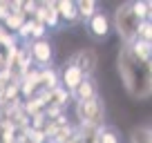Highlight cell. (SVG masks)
<instances>
[{
    "instance_id": "1",
    "label": "cell",
    "mask_w": 152,
    "mask_h": 143,
    "mask_svg": "<svg viewBox=\"0 0 152 143\" xmlns=\"http://www.w3.org/2000/svg\"><path fill=\"white\" fill-rule=\"evenodd\" d=\"M116 69H119L121 83L125 92L132 98H148L152 94V74L150 63H141L130 54L125 45H121L119 56H116Z\"/></svg>"
},
{
    "instance_id": "2",
    "label": "cell",
    "mask_w": 152,
    "mask_h": 143,
    "mask_svg": "<svg viewBox=\"0 0 152 143\" xmlns=\"http://www.w3.org/2000/svg\"><path fill=\"white\" fill-rule=\"evenodd\" d=\"M74 114H76V121L78 125L83 128H103L107 125V116H105V103L101 96L96 98H90V101H74Z\"/></svg>"
},
{
    "instance_id": "3",
    "label": "cell",
    "mask_w": 152,
    "mask_h": 143,
    "mask_svg": "<svg viewBox=\"0 0 152 143\" xmlns=\"http://www.w3.org/2000/svg\"><path fill=\"white\" fill-rule=\"evenodd\" d=\"M110 20H112V27L116 29V34L121 36L123 45L132 43L137 38V25L141 20H137V16L132 14V2H121Z\"/></svg>"
},
{
    "instance_id": "4",
    "label": "cell",
    "mask_w": 152,
    "mask_h": 143,
    "mask_svg": "<svg viewBox=\"0 0 152 143\" xmlns=\"http://www.w3.org/2000/svg\"><path fill=\"white\" fill-rule=\"evenodd\" d=\"M25 47H27L29 56H31L34 65H36L38 69L52 67V63H54V45H52V40H49V38L29 40V43H25Z\"/></svg>"
},
{
    "instance_id": "5",
    "label": "cell",
    "mask_w": 152,
    "mask_h": 143,
    "mask_svg": "<svg viewBox=\"0 0 152 143\" xmlns=\"http://www.w3.org/2000/svg\"><path fill=\"white\" fill-rule=\"evenodd\" d=\"M65 63L74 65L76 69L81 72L83 76H94L96 67H99V52L94 47H83V49H76Z\"/></svg>"
},
{
    "instance_id": "6",
    "label": "cell",
    "mask_w": 152,
    "mask_h": 143,
    "mask_svg": "<svg viewBox=\"0 0 152 143\" xmlns=\"http://www.w3.org/2000/svg\"><path fill=\"white\" fill-rule=\"evenodd\" d=\"M85 29H87V34H90L92 38L103 40V38H107L110 31H112V20H110V16L105 14V11L99 9L90 20H85Z\"/></svg>"
},
{
    "instance_id": "7",
    "label": "cell",
    "mask_w": 152,
    "mask_h": 143,
    "mask_svg": "<svg viewBox=\"0 0 152 143\" xmlns=\"http://www.w3.org/2000/svg\"><path fill=\"white\" fill-rule=\"evenodd\" d=\"M34 20L43 23L47 29H58V27H61V18H58V11H56V2H52V0L38 2L36 14H34Z\"/></svg>"
},
{
    "instance_id": "8",
    "label": "cell",
    "mask_w": 152,
    "mask_h": 143,
    "mask_svg": "<svg viewBox=\"0 0 152 143\" xmlns=\"http://www.w3.org/2000/svg\"><path fill=\"white\" fill-rule=\"evenodd\" d=\"M58 78H61V87H63V90H67V92L72 94V92L78 87V83H81L85 76H83V74L76 69L74 65L65 63V65H63V69H58Z\"/></svg>"
},
{
    "instance_id": "9",
    "label": "cell",
    "mask_w": 152,
    "mask_h": 143,
    "mask_svg": "<svg viewBox=\"0 0 152 143\" xmlns=\"http://www.w3.org/2000/svg\"><path fill=\"white\" fill-rule=\"evenodd\" d=\"M96 96H99V85H96L94 76H85L78 83V87L72 92L74 101H90V98H96Z\"/></svg>"
},
{
    "instance_id": "10",
    "label": "cell",
    "mask_w": 152,
    "mask_h": 143,
    "mask_svg": "<svg viewBox=\"0 0 152 143\" xmlns=\"http://www.w3.org/2000/svg\"><path fill=\"white\" fill-rule=\"evenodd\" d=\"M56 11H58V18L61 23L67 25H78V11H76V2L74 0H58L56 2Z\"/></svg>"
},
{
    "instance_id": "11",
    "label": "cell",
    "mask_w": 152,
    "mask_h": 143,
    "mask_svg": "<svg viewBox=\"0 0 152 143\" xmlns=\"http://www.w3.org/2000/svg\"><path fill=\"white\" fill-rule=\"evenodd\" d=\"M125 47L130 49V54H132L137 61L150 63V56H152V43H148V40H141V38H134L132 43H128Z\"/></svg>"
},
{
    "instance_id": "12",
    "label": "cell",
    "mask_w": 152,
    "mask_h": 143,
    "mask_svg": "<svg viewBox=\"0 0 152 143\" xmlns=\"http://www.w3.org/2000/svg\"><path fill=\"white\" fill-rule=\"evenodd\" d=\"M99 9L101 7H99L96 0H78V2H76V11H78V20H81V23L83 20H90Z\"/></svg>"
},
{
    "instance_id": "13",
    "label": "cell",
    "mask_w": 152,
    "mask_h": 143,
    "mask_svg": "<svg viewBox=\"0 0 152 143\" xmlns=\"http://www.w3.org/2000/svg\"><path fill=\"white\" fill-rule=\"evenodd\" d=\"M130 143H152V130L150 125H137L130 132Z\"/></svg>"
},
{
    "instance_id": "14",
    "label": "cell",
    "mask_w": 152,
    "mask_h": 143,
    "mask_svg": "<svg viewBox=\"0 0 152 143\" xmlns=\"http://www.w3.org/2000/svg\"><path fill=\"white\" fill-rule=\"evenodd\" d=\"M96 143H121V136L112 125H103L96 132Z\"/></svg>"
},
{
    "instance_id": "15",
    "label": "cell",
    "mask_w": 152,
    "mask_h": 143,
    "mask_svg": "<svg viewBox=\"0 0 152 143\" xmlns=\"http://www.w3.org/2000/svg\"><path fill=\"white\" fill-rule=\"evenodd\" d=\"M25 20H27V18H25L23 14H11V11H9V16H7L0 25H2L9 34H14V36H16V34H18V29L25 25Z\"/></svg>"
},
{
    "instance_id": "16",
    "label": "cell",
    "mask_w": 152,
    "mask_h": 143,
    "mask_svg": "<svg viewBox=\"0 0 152 143\" xmlns=\"http://www.w3.org/2000/svg\"><path fill=\"white\" fill-rule=\"evenodd\" d=\"M132 14L137 16V20H150V14H152L150 0H134L132 2Z\"/></svg>"
},
{
    "instance_id": "17",
    "label": "cell",
    "mask_w": 152,
    "mask_h": 143,
    "mask_svg": "<svg viewBox=\"0 0 152 143\" xmlns=\"http://www.w3.org/2000/svg\"><path fill=\"white\" fill-rule=\"evenodd\" d=\"M137 38L152 43V20H141L137 25Z\"/></svg>"
},
{
    "instance_id": "18",
    "label": "cell",
    "mask_w": 152,
    "mask_h": 143,
    "mask_svg": "<svg viewBox=\"0 0 152 143\" xmlns=\"http://www.w3.org/2000/svg\"><path fill=\"white\" fill-rule=\"evenodd\" d=\"M40 38H47V27L43 23L34 20V31H31V40H40Z\"/></svg>"
},
{
    "instance_id": "19",
    "label": "cell",
    "mask_w": 152,
    "mask_h": 143,
    "mask_svg": "<svg viewBox=\"0 0 152 143\" xmlns=\"http://www.w3.org/2000/svg\"><path fill=\"white\" fill-rule=\"evenodd\" d=\"M7 67V58H5V52L0 49V69H5Z\"/></svg>"
}]
</instances>
